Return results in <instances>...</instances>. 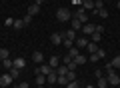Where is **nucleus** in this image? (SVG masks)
<instances>
[{"instance_id":"nucleus-1","label":"nucleus","mask_w":120,"mask_h":88,"mask_svg":"<svg viewBox=\"0 0 120 88\" xmlns=\"http://www.w3.org/2000/svg\"><path fill=\"white\" fill-rule=\"evenodd\" d=\"M70 10L68 8H58V12H56V18H58L60 22H66V20H70Z\"/></svg>"},{"instance_id":"nucleus-2","label":"nucleus","mask_w":120,"mask_h":88,"mask_svg":"<svg viewBox=\"0 0 120 88\" xmlns=\"http://www.w3.org/2000/svg\"><path fill=\"white\" fill-rule=\"evenodd\" d=\"M74 18H76V20H80L82 24H86V22H88V14H86V10L82 8V6H78V10H76V14H74Z\"/></svg>"},{"instance_id":"nucleus-3","label":"nucleus","mask_w":120,"mask_h":88,"mask_svg":"<svg viewBox=\"0 0 120 88\" xmlns=\"http://www.w3.org/2000/svg\"><path fill=\"white\" fill-rule=\"evenodd\" d=\"M38 72H40V74H44V76H48V74H52V72H54V68H52L50 64H44V62H42L38 68H36V74H38Z\"/></svg>"},{"instance_id":"nucleus-4","label":"nucleus","mask_w":120,"mask_h":88,"mask_svg":"<svg viewBox=\"0 0 120 88\" xmlns=\"http://www.w3.org/2000/svg\"><path fill=\"white\" fill-rule=\"evenodd\" d=\"M106 80H108V84H110V86H118V84H120V76L116 74L114 70H112V72H108Z\"/></svg>"},{"instance_id":"nucleus-5","label":"nucleus","mask_w":120,"mask_h":88,"mask_svg":"<svg viewBox=\"0 0 120 88\" xmlns=\"http://www.w3.org/2000/svg\"><path fill=\"white\" fill-rule=\"evenodd\" d=\"M50 42L54 44V46H60V44L64 42V34H60V32H54V34L50 36Z\"/></svg>"},{"instance_id":"nucleus-6","label":"nucleus","mask_w":120,"mask_h":88,"mask_svg":"<svg viewBox=\"0 0 120 88\" xmlns=\"http://www.w3.org/2000/svg\"><path fill=\"white\" fill-rule=\"evenodd\" d=\"M82 32H84L86 36H92V32H96V24H90V22L82 24Z\"/></svg>"},{"instance_id":"nucleus-7","label":"nucleus","mask_w":120,"mask_h":88,"mask_svg":"<svg viewBox=\"0 0 120 88\" xmlns=\"http://www.w3.org/2000/svg\"><path fill=\"white\" fill-rule=\"evenodd\" d=\"M26 66V58H22V56H18V58L12 60V68H18V70H22V68Z\"/></svg>"},{"instance_id":"nucleus-8","label":"nucleus","mask_w":120,"mask_h":88,"mask_svg":"<svg viewBox=\"0 0 120 88\" xmlns=\"http://www.w3.org/2000/svg\"><path fill=\"white\" fill-rule=\"evenodd\" d=\"M12 84V76L10 74H4V76H0V88H6Z\"/></svg>"},{"instance_id":"nucleus-9","label":"nucleus","mask_w":120,"mask_h":88,"mask_svg":"<svg viewBox=\"0 0 120 88\" xmlns=\"http://www.w3.org/2000/svg\"><path fill=\"white\" fill-rule=\"evenodd\" d=\"M38 12H40V4H36V2H34V4L28 6V14H30V16H36Z\"/></svg>"},{"instance_id":"nucleus-10","label":"nucleus","mask_w":120,"mask_h":88,"mask_svg":"<svg viewBox=\"0 0 120 88\" xmlns=\"http://www.w3.org/2000/svg\"><path fill=\"white\" fill-rule=\"evenodd\" d=\"M32 60H34L36 64H42V62H44V54H42L40 50H36L34 54H32Z\"/></svg>"},{"instance_id":"nucleus-11","label":"nucleus","mask_w":120,"mask_h":88,"mask_svg":"<svg viewBox=\"0 0 120 88\" xmlns=\"http://www.w3.org/2000/svg\"><path fill=\"white\" fill-rule=\"evenodd\" d=\"M56 80H58V74H56V70L52 72V74H48V76H46V82L50 84V86H56Z\"/></svg>"},{"instance_id":"nucleus-12","label":"nucleus","mask_w":120,"mask_h":88,"mask_svg":"<svg viewBox=\"0 0 120 88\" xmlns=\"http://www.w3.org/2000/svg\"><path fill=\"white\" fill-rule=\"evenodd\" d=\"M74 46H76L78 50H80V48H84V46H88V40H86V38H78V40L74 42Z\"/></svg>"},{"instance_id":"nucleus-13","label":"nucleus","mask_w":120,"mask_h":88,"mask_svg":"<svg viewBox=\"0 0 120 88\" xmlns=\"http://www.w3.org/2000/svg\"><path fill=\"white\" fill-rule=\"evenodd\" d=\"M48 64H50V66L56 70V66L60 64V58H58V56H50V58H48Z\"/></svg>"},{"instance_id":"nucleus-14","label":"nucleus","mask_w":120,"mask_h":88,"mask_svg":"<svg viewBox=\"0 0 120 88\" xmlns=\"http://www.w3.org/2000/svg\"><path fill=\"white\" fill-rule=\"evenodd\" d=\"M44 82H46V76L38 72V74H36V86H44Z\"/></svg>"},{"instance_id":"nucleus-15","label":"nucleus","mask_w":120,"mask_h":88,"mask_svg":"<svg viewBox=\"0 0 120 88\" xmlns=\"http://www.w3.org/2000/svg\"><path fill=\"white\" fill-rule=\"evenodd\" d=\"M96 86H98V88H106V86H108L106 76H100V78H98V82H96Z\"/></svg>"},{"instance_id":"nucleus-16","label":"nucleus","mask_w":120,"mask_h":88,"mask_svg":"<svg viewBox=\"0 0 120 88\" xmlns=\"http://www.w3.org/2000/svg\"><path fill=\"white\" fill-rule=\"evenodd\" d=\"M92 14H98L100 18H108V10H106V8H100V10H92Z\"/></svg>"},{"instance_id":"nucleus-17","label":"nucleus","mask_w":120,"mask_h":88,"mask_svg":"<svg viewBox=\"0 0 120 88\" xmlns=\"http://www.w3.org/2000/svg\"><path fill=\"white\" fill-rule=\"evenodd\" d=\"M86 48H88L90 54H96V52H98V44H94V42H88V46H86Z\"/></svg>"},{"instance_id":"nucleus-18","label":"nucleus","mask_w":120,"mask_h":88,"mask_svg":"<svg viewBox=\"0 0 120 88\" xmlns=\"http://www.w3.org/2000/svg\"><path fill=\"white\" fill-rule=\"evenodd\" d=\"M82 8L84 10H94V2H92V0H84V2H82Z\"/></svg>"},{"instance_id":"nucleus-19","label":"nucleus","mask_w":120,"mask_h":88,"mask_svg":"<svg viewBox=\"0 0 120 88\" xmlns=\"http://www.w3.org/2000/svg\"><path fill=\"white\" fill-rule=\"evenodd\" d=\"M24 26H26V24H24V20H14L12 28H14V30H22V28H24Z\"/></svg>"},{"instance_id":"nucleus-20","label":"nucleus","mask_w":120,"mask_h":88,"mask_svg":"<svg viewBox=\"0 0 120 88\" xmlns=\"http://www.w3.org/2000/svg\"><path fill=\"white\" fill-rule=\"evenodd\" d=\"M74 36H76V30H72V28L64 32V38H68V40H74Z\"/></svg>"},{"instance_id":"nucleus-21","label":"nucleus","mask_w":120,"mask_h":88,"mask_svg":"<svg viewBox=\"0 0 120 88\" xmlns=\"http://www.w3.org/2000/svg\"><path fill=\"white\" fill-rule=\"evenodd\" d=\"M100 40H102V32H92V42H94V44H98Z\"/></svg>"},{"instance_id":"nucleus-22","label":"nucleus","mask_w":120,"mask_h":88,"mask_svg":"<svg viewBox=\"0 0 120 88\" xmlns=\"http://www.w3.org/2000/svg\"><path fill=\"white\" fill-rule=\"evenodd\" d=\"M74 62H76L78 66H80V64H86V62H88V60H86V56H82V54H78L76 58H74Z\"/></svg>"},{"instance_id":"nucleus-23","label":"nucleus","mask_w":120,"mask_h":88,"mask_svg":"<svg viewBox=\"0 0 120 88\" xmlns=\"http://www.w3.org/2000/svg\"><path fill=\"white\" fill-rule=\"evenodd\" d=\"M72 30H82V22L76 20V18H72Z\"/></svg>"},{"instance_id":"nucleus-24","label":"nucleus","mask_w":120,"mask_h":88,"mask_svg":"<svg viewBox=\"0 0 120 88\" xmlns=\"http://www.w3.org/2000/svg\"><path fill=\"white\" fill-rule=\"evenodd\" d=\"M6 58H10V52L6 48H0V60H6Z\"/></svg>"},{"instance_id":"nucleus-25","label":"nucleus","mask_w":120,"mask_h":88,"mask_svg":"<svg viewBox=\"0 0 120 88\" xmlns=\"http://www.w3.org/2000/svg\"><path fill=\"white\" fill-rule=\"evenodd\" d=\"M56 84H60V86H66V84H68V78H66V76H58Z\"/></svg>"},{"instance_id":"nucleus-26","label":"nucleus","mask_w":120,"mask_h":88,"mask_svg":"<svg viewBox=\"0 0 120 88\" xmlns=\"http://www.w3.org/2000/svg\"><path fill=\"white\" fill-rule=\"evenodd\" d=\"M68 56H72V58H76V56H78V48H76V46L68 48Z\"/></svg>"},{"instance_id":"nucleus-27","label":"nucleus","mask_w":120,"mask_h":88,"mask_svg":"<svg viewBox=\"0 0 120 88\" xmlns=\"http://www.w3.org/2000/svg\"><path fill=\"white\" fill-rule=\"evenodd\" d=\"M110 64H112L114 68H120V56H114V58L110 60Z\"/></svg>"},{"instance_id":"nucleus-28","label":"nucleus","mask_w":120,"mask_h":88,"mask_svg":"<svg viewBox=\"0 0 120 88\" xmlns=\"http://www.w3.org/2000/svg\"><path fill=\"white\" fill-rule=\"evenodd\" d=\"M72 60H74V58H72V56H68V54H66V56H64V58H60V62H62V64H66V66H68V64H70V62H72Z\"/></svg>"},{"instance_id":"nucleus-29","label":"nucleus","mask_w":120,"mask_h":88,"mask_svg":"<svg viewBox=\"0 0 120 88\" xmlns=\"http://www.w3.org/2000/svg\"><path fill=\"white\" fill-rule=\"evenodd\" d=\"M62 46H66V48H72V46H74V40H68V38H64Z\"/></svg>"},{"instance_id":"nucleus-30","label":"nucleus","mask_w":120,"mask_h":88,"mask_svg":"<svg viewBox=\"0 0 120 88\" xmlns=\"http://www.w3.org/2000/svg\"><path fill=\"white\" fill-rule=\"evenodd\" d=\"M100 8H104V0H96L94 2V10H100Z\"/></svg>"},{"instance_id":"nucleus-31","label":"nucleus","mask_w":120,"mask_h":88,"mask_svg":"<svg viewBox=\"0 0 120 88\" xmlns=\"http://www.w3.org/2000/svg\"><path fill=\"white\" fill-rule=\"evenodd\" d=\"M2 66H4V68H8V70H10V68H12V60H10V58L2 60Z\"/></svg>"},{"instance_id":"nucleus-32","label":"nucleus","mask_w":120,"mask_h":88,"mask_svg":"<svg viewBox=\"0 0 120 88\" xmlns=\"http://www.w3.org/2000/svg\"><path fill=\"white\" fill-rule=\"evenodd\" d=\"M10 76H12V78L20 76V70H18V68H10Z\"/></svg>"},{"instance_id":"nucleus-33","label":"nucleus","mask_w":120,"mask_h":88,"mask_svg":"<svg viewBox=\"0 0 120 88\" xmlns=\"http://www.w3.org/2000/svg\"><path fill=\"white\" fill-rule=\"evenodd\" d=\"M22 20H24V24H26V26H28V24H30V22H32V16H30V14H26V16H24V18H22Z\"/></svg>"},{"instance_id":"nucleus-34","label":"nucleus","mask_w":120,"mask_h":88,"mask_svg":"<svg viewBox=\"0 0 120 88\" xmlns=\"http://www.w3.org/2000/svg\"><path fill=\"white\" fill-rule=\"evenodd\" d=\"M66 88H80V86H78V82L74 80V82H68V84H66Z\"/></svg>"},{"instance_id":"nucleus-35","label":"nucleus","mask_w":120,"mask_h":88,"mask_svg":"<svg viewBox=\"0 0 120 88\" xmlns=\"http://www.w3.org/2000/svg\"><path fill=\"white\" fill-rule=\"evenodd\" d=\"M90 60H92V62H96V60H100V56H98V54H90Z\"/></svg>"},{"instance_id":"nucleus-36","label":"nucleus","mask_w":120,"mask_h":88,"mask_svg":"<svg viewBox=\"0 0 120 88\" xmlns=\"http://www.w3.org/2000/svg\"><path fill=\"white\" fill-rule=\"evenodd\" d=\"M4 24H6V26H12V24H14V20H12V18H6Z\"/></svg>"},{"instance_id":"nucleus-37","label":"nucleus","mask_w":120,"mask_h":88,"mask_svg":"<svg viewBox=\"0 0 120 88\" xmlns=\"http://www.w3.org/2000/svg\"><path fill=\"white\" fill-rule=\"evenodd\" d=\"M96 32H104V26L102 24H96Z\"/></svg>"},{"instance_id":"nucleus-38","label":"nucleus","mask_w":120,"mask_h":88,"mask_svg":"<svg viewBox=\"0 0 120 88\" xmlns=\"http://www.w3.org/2000/svg\"><path fill=\"white\" fill-rule=\"evenodd\" d=\"M112 70H114V66H112V64L108 62V64H106V72H112Z\"/></svg>"},{"instance_id":"nucleus-39","label":"nucleus","mask_w":120,"mask_h":88,"mask_svg":"<svg viewBox=\"0 0 120 88\" xmlns=\"http://www.w3.org/2000/svg\"><path fill=\"white\" fill-rule=\"evenodd\" d=\"M18 88H30V86H28V82H20V84H18Z\"/></svg>"},{"instance_id":"nucleus-40","label":"nucleus","mask_w":120,"mask_h":88,"mask_svg":"<svg viewBox=\"0 0 120 88\" xmlns=\"http://www.w3.org/2000/svg\"><path fill=\"white\" fill-rule=\"evenodd\" d=\"M72 4L74 6H82V0H72Z\"/></svg>"},{"instance_id":"nucleus-41","label":"nucleus","mask_w":120,"mask_h":88,"mask_svg":"<svg viewBox=\"0 0 120 88\" xmlns=\"http://www.w3.org/2000/svg\"><path fill=\"white\" fill-rule=\"evenodd\" d=\"M34 2H36V4H40V6L44 4V0H34Z\"/></svg>"},{"instance_id":"nucleus-42","label":"nucleus","mask_w":120,"mask_h":88,"mask_svg":"<svg viewBox=\"0 0 120 88\" xmlns=\"http://www.w3.org/2000/svg\"><path fill=\"white\" fill-rule=\"evenodd\" d=\"M86 88H94V86H92V84H88V86H86Z\"/></svg>"},{"instance_id":"nucleus-43","label":"nucleus","mask_w":120,"mask_h":88,"mask_svg":"<svg viewBox=\"0 0 120 88\" xmlns=\"http://www.w3.org/2000/svg\"><path fill=\"white\" fill-rule=\"evenodd\" d=\"M118 8H120V0H118Z\"/></svg>"},{"instance_id":"nucleus-44","label":"nucleus","mask_w":120,"mask_h":88,"mask_svg":"<svg viewBox=\"0 0 120 88\" xmlns=\"http://www.w3.org/2000/svg\"><path fill=\"white\" fill-rule=\"evenodd\" d=\"M36 88H44V86H36Z\"/></svg>"},{"instance_id":"nucleus-45","label":"nucleus","mask_w":120,"mask_h":88,"mask_svg":"<svg viewBox=\"0 0 120 88\" xmlns=\"http://www.w3.org/2000/svg\"><path fill=\"white\" fill-rule=\"evenodd\" d=\"M50 88H56V86H50Z\"/></svg>"},{"instance_id":"nucleus-46","label":"nucleus","mask_w":120,"mask_h":88,"mask_svg":"<svg viewBox=\"0 0 120 88\" xmlns=\"http://www.w3.org/2000/svg\"><path fill=\"white\" fill-rule=\"evenodd\" d=\"M80 88H86V86H80Z\"/></svg>"},{"instance_id":"nucleus-47","label":"nucleus","mask_w":120,"mask_h":88,"mask_svg":"<svg viewBox=\"0 0 120 88\" xmlns=\"http://www.w3.org/2000/svg\"><path fill=\"white\" fill-rule=\"evenodd\" d=\"M82 2H84V0H82Z\"/></svg>"}]
</instances>
